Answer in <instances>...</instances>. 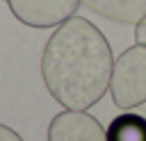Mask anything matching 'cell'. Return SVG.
Masks as SVG:
<instances>
[{"mask_svg": "<svg viewBox=\"0 0 146 141\" xmlns=\"http://www.w3.org/2000/svg\"><path fill=\"white\" fill-rule=\"evenodd\" d=\"M16 20L27 27H57L75 16L82 0H5Z\"/></svg>", "mask_w": 146, "mask_h": 141, "instance_id": "3957f363", "label": "cell"}, {"mask_svg": "<svg viewBox=\"0 0 146 141\" xmlns=\"http://www.w3.org/2000/svg\"><path fill=\"white\" fill-rule=\"evenodd\" d=\"M135 43L146 45V16L135 23Z\"/></svg>", "mask_w": 146, "mask_h": 141, "instance_id": "52a82bcc", "label": "cell"}, {"mask_svg": "<svg viewBox=\"0 0 146 141\" xmlns=\"http://www.w3.org/2000/svg\"><path fill=\"white\" fill-rule=\"evenodd\" d=\"M0 141H23V139L18 136V132H14L11 127L0 123Z\"/></svg>", "mask_w": 146, "mask_h": 141, "instance_id": "ba28073f", "label": "cell"}, {"mask_svg": "<svg viewBox=\"0 0 146 141\" xmlns=\"http://www.w3.org/2000/svg\"><path fill=\"white\" fill-rule=\"evenodd\" d=\"M82 5L116 23H137L146 16V0H82Z\"/></svg>", "mask_w": 146, "mask_h": 141, "instance_id": "5b68a950", "label": "cell"}, {"mask_svg": "<svg viewBox=\"0 0 146 141\" xmlns=\"http://www.w3.org/2000/svg\"><path fill=\"white\" fill-rule=\"evenodd\" d=\"M114 55L105 34L87 18L71 16L46 41L41 77L66 109H89L110 89Z\"/></svg>", "mask_w": 146, "mask_h": 141, "instance_id": "6da1fadb", "label": "cell"}, {"mask_svg": "<svg viewBox=\"0 0 146 141\" xmlns=\"http://www.w3.org/2000/svg\"><path fill=\"white\" fill-rule=\"evenodd\" d=\"M110 93L119 109H135L146 102V45L135 43L114 59Z\"/></svg>", "mask_w": 146, "mask_h": 141, "instance_id": "7a4b0ae2", "label": "cell"}, {"mask_svg": "<svg viewBox=\"0 0 146 141\" xmlns=\"http://www.w3.org/2000/svg\"><path fill=\"white\" fill-rule=\"evenodd\" d=\"M105 134H107V141H146V118L139 114L125 111L112 118Z\"/></svg>", "mask_w": 146, "mask_h": 141, "instance_id": "8992f818", "label": "cell"}, {"mask_svg": "<svg viewBox=\"0 0 146 141\" xmlns=\"http://www.w3.org/2000/svg\"><path fill=\"white\" fill-rule=\"evenodd\" d=\"M48 141H107V134L100 121L84 109H66L50 121Z\"/></svg>", "mask_w": 146, "mask_h": 141, "instance_id": "277c9868", "label": "cell"}]
</instances>
